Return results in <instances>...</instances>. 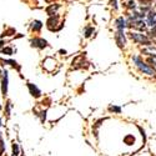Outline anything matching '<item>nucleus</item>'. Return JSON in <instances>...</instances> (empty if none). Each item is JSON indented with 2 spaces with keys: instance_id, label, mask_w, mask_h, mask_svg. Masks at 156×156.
I'll list each match as a JSON object with an SVG mask.
<instances>
[{
  "instance_id": "nucleus-16",
  "label": "nucleus",
  "mask_w": 156,
  "mask_h": 156,
  "mask_svg": "<svg viewBox=\"0 0 156 156\" xmlns=\"http://www.w3.org/2000/svg\"><path fill=\"white\" fill-rule=\"evenodd\" d=\"M2 54H4V55H12V54H14V50H12V48H10V46H4V48H2Z\"/></svg>"
},
{
  "instance_id": "nucleus-9",
  "label": "nucleus",
  "mask_w": 156,
  "mask_h": 156,
  "mask_svg": "<svg viewBox=\"0 0 156 156\" xmlns=\"http://www.w3.org/2000/svg\"><path fill=\"white\" fill-rule=\"evenodd\" d=\"M28 89H29V93H30L31 96H34V98H36V99L41 96V90L39 89L35 84H33V83H28Z\"/></svg>"
},
{
  "instance_id": "nucleus-1",
  "label": "nucleus",
  "mask_w": 156,
  "mask_h": 156,
  "mask_svg": "<svg viewBox=\"0 0 156 156\" xmlns=\"http://www.w3.org/2000/svg\"><path fill=\"white\" fill-rule=\"evenodd\" d=\"M133 61H134V64H135V66H136L141 73H144V74H146V75H150V76H155V75H156L155 70H154L151 66H149L146 62L142 61L139 56H136V55L133 56Z\"/></svg>"
},
{
  "instance_id": "nucleus-24",
  "label": "nucleus",
  "mask_w": 156,
  "mask_h": 156,
  "mask_svg": "<svg viewBox=\"0 0 156 156\" xmlns=\"http://www.w3.org/2000/svg\"><path fill=\"white\" fill-rule=\"evenodd\" d=\"M4 44H5V41H0V49H2V48H4Z\"/></svg>"
},
{
  "instance_id": "nucleus-2",
  "label": "nucleus",
  "mask_w": 156,
  "mask_h": 156,
  "mask_svg": "<svg viewBox=\"0 0 156 156\" xmlns=\"http://www.w3.org/2000/svg\"><path fill=\"white\" fill-rule=\"evenodd\" d=\"M127 21V27L130 28H134L136 30H140V31H144L146 30V21L144 19H140V18H135V16H131L129 15V20Z\"/></svg>"
},
{
  "instance_id": "nucleus-5",
  "label": "nucleus",
  "mask_w": 156,
  "mask_h": 156,
  "mask_svg": "<svg viewBox=\"0 0 156 156\" xmlns=\"http://www.w3.org/2000/svg\"><path fill=\"white\" fill-rule=\"evenodd\" d=\"M8 87H9V73L8 70H2V94L3 96H6L8 94Z\"/></svg>"
},
{
  "instance_id": "nucleus-8",
  "label": "nucleus",
  "mask_w": 156,
  "mask_h": 156,
  "mask_svg": "<svg viewBox=\"0 0 156 156\" xmlns=\"http://www.w3.org/2000/svg\"><path fill=\"white\" fill-rule=\"evenodd\" d=\"M146 25L147 27H150V28H155L156 27V11H154V10H149L147 12H146Z\"/></svg>"
},
{
  "instance_id": "nucleus-12",
  "label": "nucleus",
  "mask_w": 156,
  "mask_h": 156,
  "mask_svg": "<svg viewBox=\"0 0 156 156\" xmlns=\"http://www.w3.org/2000/svg\"><path fill=\"white\" fill-rule=\"evenodd\" d=\"M43 23L40 21V20H34L33 23H31V25H30V27H31V30H34V31H40L41 30V28H43Z\"/></svg>"
},
{
  "instance_id": "nucleus-23",
  "label": "nucleus",
  "mask_w": 156,
  "mask_h": 156,
  "mask_svg": "<svg viewBox=\"0 0 156 156\" xmlns=\"http://www.w3.org/2000/svg\"><path fill=\"white\" fill-rule=\"evenodd\" d=\"M110 5L114 8V10H118V0H110Z\"/></svg>"
},
{
  "instance_id": "nucleus-17",
  "label": "nucleus",
  "mask_w": 156,
  "mask_h": 156,
  "mask_svg": "<svg viewBox=\"0 0 156 156\" xmlns=\"http://www.w3.org/2000/svg\"><path fill=\"white\" fill-rule=\"evenodd\" d=\"M94 34V28L93 27H85V29H84V35H85V37H90Z\"/></svg>"
},
{
  "instance_id": "nucleus-6",
  "label": "nucleus",
  "mask_w": 156,
  "mask_h": 156,
  "mask_svg": "<svg viewBox=\"0 0 156 156\" xmlns=\"http://www.w3.org/2000/svg\"><path fill=\"white\" fill-rule=\"evenodd\" d=\"M30 44H31L33 48H36L39 50H43V49H45V48L49 46L48 41L45 40V39H43V37H34V39H31Z\"/></svg>"
},
{
  "instance_id": "nucleus-13",
  "label": "nucleus",
  "mask_w": 156,
  "mask_h": 156,
  "mask_svg": "<svg viewBox=\"0 0 156 156\" xmlns=\"http://www.w3.org/2000/svg\"><path fill=\"white\" fill-rule=\"evenodd\" d=\"M3 62L4 64H9L10 65V66H12V68H14V69H16L18 71H20V69H21V66H20V65L15 61V60H12V59H8V60H3Z\"/></svg>"
},
{
  "instance_id": "nucleus-15",
  "label": "nucleus",
  "mask_w": 156,
  "mask_h": 156,
  "mask_svg": "<svg viewBox=\"0 0 156 156\" xmlns=\"http://www.w3.org/2000/svg\"><path fill=\"white\" fill-rule=\"evenodd\" d=\"M11 150H12V155L14 156H19L20 155V147H19V145L16 144V142H12Z\"/></svg>"
},
{
  "instance_id": "nucleus-14",
  "label": "nucleus",
  "mask_w": 156,
  "mask_h": 156,
  "mask_svg": "<svg viewBox=\"0 0 156 156\" xmlns=\"http://www.w3.org/2000/svg\"><path fill=\"white\" fill-rule=\"evenodd\" d=\"M124 142L126 145H134V142H135V137L131 135V134H129L124 137Z\"/></svg>"
},
{
  "instance_id": "nucleus-20",
  "label": "nucleus",
  "mask_w": 156,
  "mask_h": 156,
  "mask_svg": "<svg viewBox=\"0 0 156 156\" xmlns=\"http://www.w3.org/2000/svg\"><path fill=\"white\" fill-rule=\"evenodd\" d=\"M136 8H137V5H136V3L134 2V0H131V2L127 3V9H129V10L133 11V10H136Z\"/></svg>"
},
{
  "instance_id": "nucleus-25",
  "label": "nucleus",
  "mask_w": 156,
  "mask_h": 156,
  "mask_svg": "<svg viewBox=\"0 0 156 156\" xmlns=\"http://www.w3.org/2000/svg\"><path fill=\"white\" fill-rule=\"evenodd\" d=\"M2 125H3V124H2V119H0V126H2Z\"/></svg>"
},
{
  "instance_id": "nucleus-26",
  "label": "nucleus",
  "mask_w": 156,
  "mask_h": 156,
  "mask_svg": "<svg viewBox=\"0 0 156 156\" xmlns=\"http://www.w3.org/2000/svg\"><path fill=\"white\" fill-rule=\"evenodd\" d=\"M0 110H2V104H0Z\"/></svg>"
},
{
  "instance_id": "nucleus-27",
  "label": "nucleus",
  "mask_w": 156,
  "mask_h": 156,
  "mask_svg": "<svg viewBox=\"0 0 156 156\" xmlns=\"http://www.w3.org/2000/svg\"><path fill=\"white\" fill-rule=\"evenodd\" d=\"M19 156H24V155H19Z\"/></svg>"
},
{
  "instance_id": "nucleus-4",
  "label": "nucleus",
  "mask_w": 156,
  "mask_h": 156,
  "mask_svg": "<svg viewBox=\"0 0 156 156\" xmlns=\"http://www.w3.org/2000/svg\"><path fill=\"white\" fill-rule=\"evenodd\" d=\"M59 15L55 14V15H51L49 16L48 21H46V27L50 31H56V30H60L62 28V25H60V27H58V24H59Z\"/></svg>"
},
{
  "instance_id": "nucleus-10",
  "label": "nucleus",
  "mask_w": 156,
  "mask_h": 156,
  "mask_svg": "<svg viewBox=\"0 0 156 156\" xmlns=\"http://www.w3.org/2000/svg\"><path fill=\"white\" fill-rule=\"evenodd\" d=\"M115 28L118 30H124L127 28V21L124 16H119L118 19L115 20Z\"/></svg>"
},
{
  "instance_id": "nucleus-18",
  "label": "nucleus",
  "mask_w": 156,
  "mask_h": 156,
  "mask_svg": "<svg viewBox=\"0 0 156 156\" xmlns=\"http://www.w3.org/2000/svg\"><path fill=\"white\" fill-rule=\"evenodd\" d=\"M109 111L110 112H115V114H120L121 112V108L116 106V105H110L109 106Z\"/></svg>"
},
{
  "instance_id": "nucleus-11",
  "label": "nucleus",
  "mask_w": 156,
  "mask_h": 156,
  "mask_svg": "<svg viewBox=\"0 0 156 156\" xmlns=\"http://www.w3.org/2000/svg\"><path fill=\"white\" fill-rule=\"evenodd\" d=\"M59 8H60V5H59V4H53V5L48 6V8H46V12H48V15H49V16L55 15V14H56V11L59 10Z\"/></svg>"
},
{
  "instance_id": "nucleus-3",
  "label": "nucleus",
  "mask_w": 156,
  "mask_h": 156,
  "mask_svg": "<svg viewBox=\"0 0 156 156\" xmlns=\"http://www.w3.org/2000/svg\"><path fill=\"white\" fill-rule=\"evenodd\" d=\"M129 36H130V39H133V40L135 41V43H137V44H141V45H146V46H149V45H151V40H150V37L149 36H146L145 34H141V33H130L129 34Z\"/></svg>"
},
{
  "instance_id": "nucleus-7",
  "label": "nucleus",
  "mask_w": 156,
  "mask_h": 156,
  "mask_svg": "<svg viewBox=\"0 0 156 156\" xmlns=\"http://www.w3.org/2000/svg\"><path fill=\"white\" fill-rule=\"evenodd\" d=\"M115 41H116V44H118V46L121 48V49L125 46V44H126V36L124 34V30H118L115 33Z\"/></svg>"
},
{
  "instance_id": "nucleus-19",
  "label": "nucleus",
  "mask_w": 156,
  "mask_h": 156,
  "mask_svg": "<svg viewBox=\"0 0 156 156\" xmlns=\"http://www.w3.org/2000/svg\"><path fill=\"white\" fill-rule=\"evenodd\" d=\"M11 109H12V104L11 101H8L6 105H5V112H6V116H10L11 114Z\"/></svg>"
},
{
  "instance_id": "nucleus-21",
  "label": "nucleus",
  "mask_w": 156,
  "mask_h": 156,
  "mask_svg": "<svg viewBox=\"0 0 156 156\" xmlns=\"http://www.w3.org/2000/svg\"><path fill=\"white\" fill-rule=\"evenodd\" d=\"M5 151V144H4V140L0 137V156H2Z\"/></svg>"
},
{
  "instance_id": "nucleus-22",
  "label": "nucleus",
  "mask_w": 156,
  "mask_h": 156,
  "mask_svg": "<svg viewBox=\"0 0 156 156\" xmlns=\"http://www.w3.org/2000/svg\"><path fill=\"white\" fill-rule=\"evenodd\" d=\"M39 116H40V120H41V122H44L45 121V119H46V111L44 110V111H41L40 114H37Z\"/></svg>"
}]
</instances>
